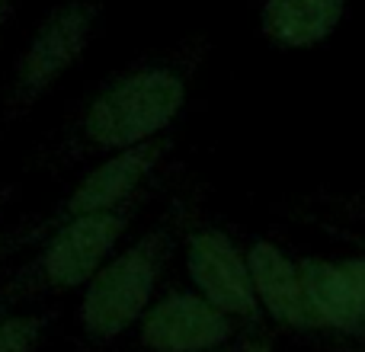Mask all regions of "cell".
<instances>
[{
  "label": "cell",
  "mask_w": 365,
  "mask_h": 352,
  "mask_svg": "<svg viewBox=\"0 0 365 352\" xmlns=\"http://www.w3.org/2000/svg\"><path fill=\"white\" fill-rule=\"evenodd\" d=\"M128 221H132V202L55 227L48 237L29 247L32 257L23 259L0 282V311L29 308L42 298L83 289L93 272L115 253L122 234L128 231Z\"/></svg>",
  "instance_id": "obj_3"
},
{
  "label": "cell",
  "mask_w": 365,
  "mask_h": 352,
  "mask_svg": "<svg viewBox=\"0 0 365 352\" xmlns=\"http://www.w3.org/2000/svg\"><path fill=\"white\" fill-rule=\"evenodd\" d=\"M346 0H266L263 32L285 48H311L340 26Z\"/></svg>",
  "instance_id": "obj_10"
},
{
  "label": "cell",
  "mask_w": 365,
  "mask_h": 352,
  "mask_svg": "<svg viewBox=\"0 0 365 352\" xmlns=\"http://www.w3.org/2000/svg\"><path fill=\"white\" fill-rule=\"evenodd\" d=\"M167 145L160 138L148 141V145L128 147V151H119L113 157H103L90 167L87 173L81 176L71 192H64L55 205H48L45 212L29 214L23 218L13 231L0 234V263L16 253L36 247L42 237H48L55 227L68 224L74 218H83V214L93 212H109V208L128 205V202L138 195V189L148 182V176L154 173V167L160 164Z\"/></svg>",
  "instance_id": "obj_5"
},
{
  "label": "cell",
  "mask_w": 365,
  "mask_h": 352,
  "mask_svg": "<svg viewBox=\"0 0 365 352\" xmlns=\"http://www.w3.org/2000/svg\"><path fill=\"white\" fill-rule=\"evenodd\" d=\"M343 276L349 279V285H353V291L359 295V301L365 304V257H356V259H343L340 263Z\"/></svg>",
  "instance_id": "obj_12"
},
{
  "label": "cell",
  "mask_w": 365,
  "mask_h": 352,
  "mask_svg": "<svg viewBox=\"0 0 365 352\" xmlns=\"http://www.w3.org/2000/svg\"><path fill=\"white\" fill-rule=\"evenodd\" d=\"M167 253L170 237L164 227H154L132 240L125 250H115L93 272L77 304V327L90 343L106 346L138 327L154 301Z\"/></svg>",
  "instance_id": "obj_4"
},
{
  "label": "cell",
  "mask_w": 365,
  "mask_h": 352,
  "mask_svg": "<svg viewBox=\"0 0 365 352\" xmlns=\"http://www.w3.org/2000/svg\"><path fill=\"white\" fill-rule=\"evenodd\" d=\"M231 317L199 291H170L138 321V343L148 352H212L231 340Z\"/></svg>",
  "instance_id": "obj_6"
},
{
  "label": "cell",
  "mask_w": 365,
  "mask_h": 352,
  "mask_svg": "<svg viewBox=\"0 0 365 352\" xmlns=\"http://www.w3.org/2000/svg\"><path fill=\"white\" fill-rule=\"evenodd\" d=\"M186 103V77L170 61H138L106 77L58 135L29 157L26 176L61 173L83 160L148 145L173 125Z\"/></svg>",
  "instance_id": "obj_1"
},
{
  "label": "cell",
  "mask_w": 365,
  "mask_h": 352,
  "mask_svg": "<svg viewBox=\"0 0 365 352\" xmlns=\"http://www.w3.org/2000/svg\"><path fill=\"white\" fill-rule=\"evenodd\" d=\"M247 266H250V282H253L257 304H263L269 311L272 321L285 323V327H295V330L314 327L298 263H292L272 244H253V250L247 253Z\"/></svg>",
  "instance_id": "obj_8"
},
{
  "label": "cell",
  "mask_w": 365,
  "mask_h": 352,
  "mask_svg": "<svg viewBox=\"0 0 365 352\" xmlns=\"http://www.w3.org/2000/svg\"><path fill=\"white\" fill-rule=\"evenodd\" d=\"M51 321L48 311H0V352H38Z\"/></svg>",
  "instance_id": "obj_11"
},
{
  "label": "cell",
  "mask_w": 365,
  "mask_h": 352,
  "mask_svg": "<svg viewBox=\"0 0 365 352\" xmlns=\"http://www.w3.org/2000/svg\"><path fill=\"white\" fill-rule=\"evenodd\" d=\"M100 0H58L19 45L0 96V135L16 128L83 61L100 36Z\"/></svg>",
  "instance_id": "obj_2"
},
{
  "label": "cell",
  "mask_w": 365,
  "mask_h": 352,
  "mask_svg": "<svg viewBox=\"0 0 365 352\" xmlns=\"http://www.w3.org/2000/svg\"><path fill=\"white\" fill-rule=\"evenodd\" d=\"M302 282L308 298L311 323L327 330H356L365 323V304L353 291L349 279L343 276L340 263L327 259H302Z\"/></svg>",
  "instance_id": "obj_9"
},
{
  "label": "cell",
  "mask_w": 365,
  "mask_h": 352,
  "mask_svg": "<svg viewBox=\"0 0 365 352\" xmlns=\"http://www.w3.org/2000/svg\"><path fill=\"white\" fill-rule=\"evenodd\" d=\"M13 16H16V0H0V29H6Z\"/></svg>",
  "instance_id": "obj_13"
},
{
  "label": "cell",
  "mask_w": 365,
  "mask_h": 352,
  "mask_svg": "<svg viewBox=\"0 0 365 352\" xmlns=\"http://www.w3.org/2000/svg\"><path fill=\"white\" fill-rule=\"evenodd\" d=\"M186 269L195 291L227 317H250L257 295L250 282L247 257L221 231H195L186 244Z\"/></svg>",
  "instance_id": "obj_7"
}]
</instances>
